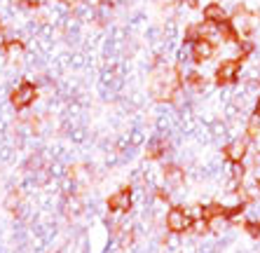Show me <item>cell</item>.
Instances as JSON below:
<instances>
[{"label": "cell", "instance_id": "cell-1", "mask_svg": "<svg viewBox=\"0 0 260 253\" xmlns=\"http://www.w3.org/2000/svg\"><path fill=\"white\" fill-rule=\"evenodd\" d=\"M38 94H40V89H38L36 82L21 80L12 89V94H10V106H12L14 110H26L38 101Z\"/></svg>", "mask_w": 260, "mask_h": 253}, {"label": "cell", "instance_id": "cell-2", "mask_svg": "<svg viewBox=\"0 0 260 253\" xmlns=\"http://www.w3.org/2000/svg\"><path fill=\"white\" fill-rule=\"evenodd\" d=\"M258 24H260L258 14L246 12L244 7H239L237 12H232V14H230V26H232V30H235L237 40L251 38V36H253V30L258 28Z\"/></svg>", "mask_w": 260, "mask_h": 253}, {"label": "cell", "instance_id": "cell-3", "mask_svg": "<svg viewBox=\"0 0 260 253\" xmlns=\"http://www.w3.org/2000/svg\"><path fill=\"white\" fill-rule=\"evenodd\" d=\"M242 78V61L239 59H223L216 66V84L218 87H232Z\"/></svg>", "mask_w": 260, "mask_h": 253}, {"label": "cell", "instance_id": "cell-4", "mask_svg": "<svg viewBox=\"0 0 260 253\" xmlns=\"http://www.w3.org/2000/svg\"><path fill=\"white\" fill-rule=\"evenodd\" d=\"M110 213H115V216H127L132 213L134 209V187L127 185V187H120L117 193L110 195V199L106 202Z\"/></svg>", "mask_w": 260, "mask_h": 253}, {"label": "cell", "instance_id": "cell-5", "mask_svg": "<svg viewBox=\"0 0 260 253\" xmlns=\"http://www.w3.org/2000/svg\"><path fill=\"white\" fill-rule=\"evenodd\" d=\"M190 223H192V220L188 218V213H185L183 206H169L167 213H164V228H167V232L183 235V232H188Z\"/></svg>", "mask_w": 260, "mask_h": 253}, {"label": "cell", "instance_id": "cell-6", "mask_svg": "<svg viewBox=\"0 0 260 253\" xmlns=\"http://www.w3.org/2000/svg\"><path fill=\"white\" fill-rule=\"evenodd\" d=\"M251 152V141L248 136H235L228 141V145L223 148V157L228 162H244Z\"/></svg>", "mask_w": 260, "mask_h": 253}, {"label": "cell", "instance_id": "cell-7", "mask_svg": "<svg viewBox=\"0 0 260 253\" xmlns=\"http://www.w3.org/2000/svg\"><path fill=\"white\" fill-rule=\"evenodd\" d=\"M85 202L80 199V195H71V197H61L59 199V216L68 218V220H78V218H82V213H85Z\"/></svg>", "mask_w": 260, "mask_h": 253}, {"label": "cell", "instance_id": "cell-8", "mask_svg": "<svg viewBox=\"0 0 260 253\" xmlns=\"http://www.w3.org/2000/svg\"><path fill=\"white\" fill-rule=\"evenodd\" d=\"M164 169V185L167 190H171V193H176V190H181L183 185H185V169L181 167V164H167Z\"/></svg>", "mask_w": 260, "mask_h": 253}, {"label": "cell", "instance_id": "cell-9", "mask_svg": "<svg viewBox=\"0 0 260 253\" xmlns=\"http://www.w3.org/2000/svg\"><path fill=\"white\" fill-rule=\"evenodd\" d=\"M216 56V45L204 38L192 42V61L194 64H206V61H211Z\"/></svg>", "mask_w": 260, "mask_h": 253}, {"label": "cell", "instance_id": "cell-10", "mask_svg": "<svg viewBox=\"0 0 260 253\" xmlns=\"http://www.w3.org/2000/svg\"><path fill=\"white\" fill-rule=\"evenodd\" d=\"M230 19V12L223 7V3H216L211 0L209 5L204 7V21H211V24H220V21H228Z\"/></svg>", "mask_w": 260, "mask_h": 253}, {"label": "cell", "instance_id": "cell-11", "mask_svg": "<svg viewBox=\"0 0 260 253\" xmlns=\"http://www.w3.org/2000/svg\"><path fill=\"white\" fill-rule=\"evenodd\" d=\"M206 220H209V232L216 237H220V235H225V232L232 230V223H230V218H228V213L211 216V218H206Z\"/></svg>", "mask_w": 260, "mask_h": 253}, {"label": "cell", "instance_id": "cell-12", "mask_svg": "<svg viewBox=\"0 0 260 253\" xmlns=\"http://www.w3.org/2000/svg\"><path fill=\"white\" fill-rule=\"evenodd\" d=\"M3 49L7 54V61H24L26 56V45L21 40H7Z\"/></svg>", "mask_w": 260, "mask_h": 253}, {"label": "cell", "instance_id": "cell-13", "mask_svg": "<svg viewBox=\"0 0 260 253\" xmlns=\"http://www.w3.org/2000/svg\"><path fill=\"white\" fill-rule=\"evenodd\" d=\"M80 183H78V178L73 174H68V176H63L59 181V195L61 197H71V195H78L80 193Z\"/></svg>", "mask_w": 260, "mask_h": 253}, {"label": "cell", "instance_id": "cell-14", "mask_svg": "<svg viewBox=\"0 0 260 253\" xmlns=\"http://www.w3.org/2000/svg\"><path fill=\"white\" fill-rule=\"evenodd\" d=\"M21 204H24V195L19 193V187H12V190H7L3 206H5V209L10 211V213H14V211H17Z\"/></svg>", "mask_w": 260, "mask_h": 253}, {"label": "cell", "instance_id": "cell-15", "mask_svg": "<svg viewBox=\"0 0 260 253\" xmlns=\"http://www.w3.org/2000/svg\"><path fill=\"white\" fill-rule=\"evenodd\" d=\"M244 132H246L248 141H258L260 139V117L258 115H248V120L244 122Z\"/></svg>", "mask_w": 260, "mask_h": 253}, {"label": "cell", "instance_id": "cell-16", "mask_svg": "<svg viewBox=\"0 0 260 253\" xmlns=\"http://www.w3.org/2000/svg\"><path fill=\"white\" fill-rule=\"evenodd\" d=\"M188 232L192 237L211 235V232H209V220H206V218H197V220H192V223H190V228H188Z\"/></svg>", "mask_w": 260, "mask_h": 253}, {"label": "cell", "instance_id": "cell-17", "mask_svg": "<svg viewBox=\"0 0 260 253\" xmlns=\"http://www.w3.org/2000/svg\"><path fill=\"white\" fill-rule=\"evenodd\" d=\"M145 139H148V134H145L143 126H132V129H129V143H132L134 148H141V145L145 143Z\"/></svg>", "mask_w": 260, "mask_h": 253}, {"label": "cell", "instance_id": "cell-18", "mask_svg": "<svg viewBox=\"0 0 260 253\" xmlns=\"http://www.w3.org/2000/svg\"><path fill=\"white\" fill-rule=\"evenodd\" d=\"M185 209V213H188L190 220H197V218H204V204H185L183 206Z\"/></svg>", "mask_w": 260, "mask_h": 253}, {"label": "cell", "instance_id": "cell-19", "mask_svg": "<svg viewBox=\"0 0 260 253\" xmlns=\"http://www.w3.org/2000/svg\"><path fill=\"white\" fill-rule=\"evenodd\" d=\"M244 232H248V237H253V239H260V223L246 220V223H244Z\"/></svg>", "mask_w": 260, "mask_h": 253}, {"label": "cell", "instance_id": "cell-20", "mask_svg": "<svg viewBox=\"0 0 260 253\" xmlns=\"http://www.w3.org/2000/svg\"><path fill=\"white\" fill-rule=\"evenodd\" d=\"M253 115H258L260 117V97L255 99V103H253Z\"/></svg>", "mask_w": 260, "mask_h": 253}, {"label": "cell", "instance_id": "cell-21", "mask_svg": "<svg viewBox=\"0 0 260 253\" xmlns=\"http://www.w3.org/2000/svg\"><path fill=\"white\" fill-rule=\"evenodd\" d=\"M49 253H59V251H49Z\"/></svg>", "mask_w": 260, "mask_h": 253}]
</instances>
